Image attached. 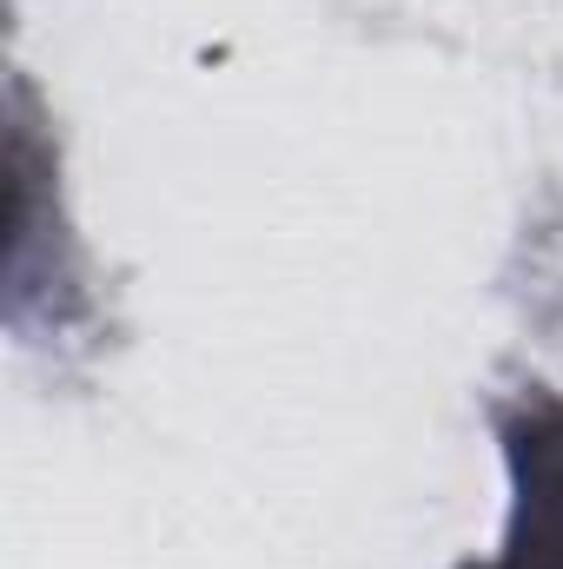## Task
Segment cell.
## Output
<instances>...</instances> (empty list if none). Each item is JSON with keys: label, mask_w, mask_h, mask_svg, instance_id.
Here are the masks:
<instances>
[{"label": "cell", "mask_w": 563, "mask_h": 569, "mask_svg": "<svg viewBox=\"0 0 563 569\" xmlns=\"http://www.w3.org/2000/svg\"><path fill=\"white\" fill-rule=\"evenodd\" d=\"M497 450L511 477L504 543L457 569H563V391L524 385L497 405Z\"/></svg>", "instance_id": "6da1fadb"}]
</instances>
